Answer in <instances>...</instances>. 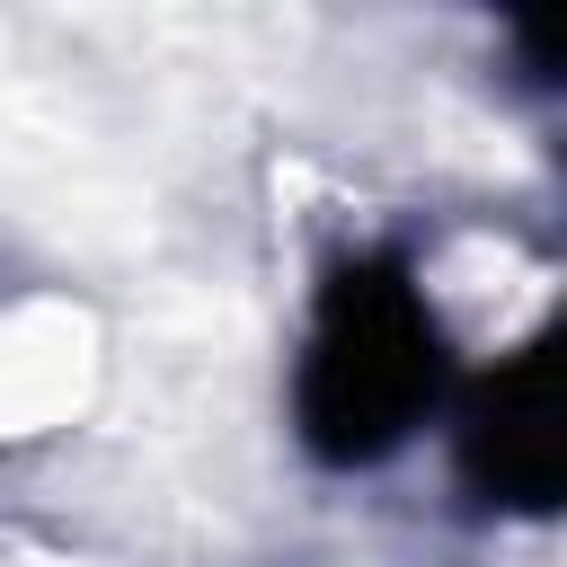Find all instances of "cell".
I'll list each match as a JSON object with an SVG mask.
<instances>
[{
  "instance_id": "cell-1",
  "label": "cell",
  "mask_w": 567,
  "mask_h": 567,
  "mask_svg": "<svg viewBox=\"0 0 567 567\" xmlns=\"http://www.w3.org/2000/svg\"><path fill=\"white\" fill-rule=\"evenodd\" d=\"M443 390V328L399 257H354L328 275L301 354V443L337 470L399 452Z\"/></svg>"
},
{
  "instance_id": "cell-2",
  "label": "cell",
  "mask_w": 567,
  "mask_h": 567,
  "mask_svg": "<svg viewBox=\"0 0 567 567\" xmlns=\"http://www.w3.org/2000/svg\"><path fill=\"white\" fill-rule=\"evenodd\" d=\"M461 478L487 505L549 514L567 478V390H558V337H532L514 363H496L461 416Z\"/></svg>"
}]
</instances>
